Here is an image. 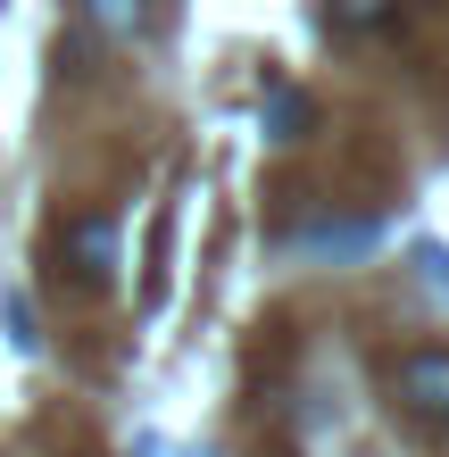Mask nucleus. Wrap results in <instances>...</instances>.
I'll return each instance as SVG.
<instances>
[{
    "instance_id": "1",
    "label": "nucleus",
    "mask_w": 449,
    "mask_h": 457,
    "mask_svg": "<svg viewBox=\"0 0 449 457\" xmlns=\"http://www.w3.org/2000/svg\"><path fill=\"white\" fill-rule=\"evenodd\" d=\"M391 391H400L408 416L441 424L449 416V349H400V358H391Z\"/></svg>"
},
{
    "instance_id": "2",
    "label": "nucleus",
    "mask_w": 449,
    "mask_h": 457,
    "mask_svg": "<svg viewBox=\"0 0 449 457\" xmlns=\"http://www.w3.org/2000/svg\"><path fill=\"white\" fill-rule=\"evenodd\" d=\"M75 17H84V34H100L109 50H134L158 34V9L150 0H75Z\"/></svg>"
},
{
    "instance_id": "3",
    "label": "nucleus",
    "mask_w": 449,
    "mask_h": 457,
    "mask_svg": "<svg viewBox=\"0 0 449 457\" xmlns=\"http://www.w3.org/2000/svg\"><path fill=\"white\" fill-rule=\"evenodd\" d=\"M67 266H75V283H109L117 275V225L109 217H75L67 225Z\"/></svg>"
},
{
    "instance_id": "4",
    "label": "nucleus",
    "mask_w": 449,
    "mask_h": 457,
    "mask_svg": "<svg viewBox=\"0 0 449 457\" xmlns=\"http://www.w3.org/2000/svg\"><path fill=\"white\" fill-rule=\"evenodd\" d=\"M391 9H400V0H325V25L333 34H375Z\"/></svg>"
},
{
    "instance_id": "5",
    "label": "nucleus",
    "mask_w": 449,
    "mask_h": 457,
    "mask_svg": "<svg viewBox=\"0 0 449 457\" xmlns=\"http://www.w3.org/2000/svg\"><path fill=\"white\" fill-rule=\"evenodd\" d=\"M267 133H275V142H300V133H308V92L275 84V100H267Z\"/></svg>"
},
{
    "instance_id": "6",
    "label": "nucleus",
    "mask_w": 449,
    "mask_h": 457,
    "mask_svg": "<svg viewBox=\"0 0 449 457\" xmlns=\"http://www.w3.org/2000/svg\"><path fill=\"white\" fill-rule=\"evenodd\" d=\"M416 266H425V283H433V291H449V258L433 250V241H425V250H416Z\"/></svg>"
},
{
    "instance_id": "7",
    "label": "nucleus",
    "mask_w": 449,
    "mask_h": 457,
    "mask_svg": "<svg viewBox=\"0 0 449 457\" xmlns=\"http://www.w3.org/2000/svg\"><path fill=\"white\" fill-rule=\"evenodd\" d=\"M441 433H449V416H441Z\"/></svg>"
}]
</instances>
